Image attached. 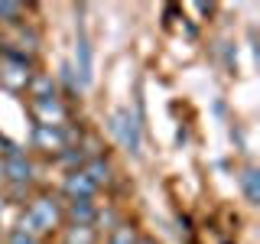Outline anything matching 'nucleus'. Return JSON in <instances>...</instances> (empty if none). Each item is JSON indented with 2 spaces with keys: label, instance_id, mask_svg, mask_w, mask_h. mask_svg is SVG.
I'll return each mask as SVG.
<instances>
[{
  "label": "nucleus",
  "instance_id": "nucleus-1",
  "mask_svg": "<svg viewBox=\"0 0 260 244\" xmlns=\"http://www.w3.org/2000/svg\"><path fill=\"white\" fill-rule=\"evenodd\" d=\"M62 228V202L55 199V195H36V199L26 202V208H23V218L20 225H16V231L29 234V238L43 241L46 234L59 231Z\"/></svg>",
  "mask_w": 260,
  "mask_h": 244
},
{
  "label": "nucleus",
  "instance_id": "nucleus-2",
  "mask_svg": "<svg viewBox=\"0 0 260 244\" xmlns=\"http://www.w3.org/2000/svg\"><path fill=\"white\" fill-rule=\"evenodd\" d=\"M32 78V65L23 52H4V59H0V88H7V92H26Z\"/></svg>",
  "mask_w": 260,
  "mask_h": 244
},
{
  "label": "nucleus",
  "instance_id": "nucleus-3",
  "mask_svg": "<svg viewBox=\"0 0 260 244\" xmlns=\"http://www.w3.org/2000/svg\"><path fill=\"white\" fill-rule=\"evenodd\" d=\"M111 130H114V137L120 140V146H124L127 153H140V117H137L130 108H117L111 114Z\"/></svg>",
  "mask_w": 260,
  "mask_h": 244
},
{
  "label": "nucleus",
  "instance_id": "nucleus-4",
  "mask_svg": "<svg viewBox=\"0 0 260 244\" xmlns=\"http://www.w3.org/2000/svg\"><path fill=\"white\" fill-rule=\"evenodd\" d=\"M29 114H32V120H36V127H65L69 124V108H65V101L59 95L29 101Z\"/></svg>",
  "mask_w": 260,
  "mask_h": 244
},
{
  "label": "nucleus",
  "instance_id": "nucleus-5",
  "mask_svg": "<svg viewBox=\"0 0 260 244\" xmlns=\"http://www.w3.org/2000/svg\"><path fill=\"white\" fill-rule=\"evenodd\" d=\"M69 146H72V143H69L65 127H32V150L59 157V153L69 150Z\"/></svg>",
  "mask_w": 260,
  "mask_h": 244
},
{
  "label": "nucleus",
  "instance_id": "nucleus-6",
  "mask_svg": "<svg viewBox=\"0 0 260 244\" xmlns=\"http://www.w3.org/2000/svg\"><path fill=\"white\" fill-rule=\"evenodd\" d=\"M98 205L91 199H65L62 202V225H91L94 228Z\"/></svg>",
  "mask_w": 260,
  "mask_h": 244
},
{
  "label": "nucleus",
  "instance_id": "nucleus-7",
  "mask_svg": "<svg viewBox=\"0 0 260 244\" xmlns=\"http://www.w3.org/2000/svg\"><path fill=\"white\" fill-rule=\"evenodd\" d=\"M32 173H36V166H32V160L23 150L7 153V157H4V179L26 186V182H32Z\"/></svg>",
  "mask_w": 260,
  "mask_h": 244
},
{
  "label": "nucleus",
  "instance_id": "nucleus-8",
  "mask_svg": "<svg viewBox=\"0 0 260 244\" xmlns=\"http://www.w3.org/2000/svg\"><path fill=\"white\" fill-rule=\"evenodd\" d=\"M98 186L88 179L81 169H69V176L62 179V195L65 199H94Z\"/></svg>",
  "mask_w": 260,
  "mask_h": 244
},
{
  "label": "nucleus",
  "instance_id": "nucleus-9",
  "mask_svg": "<svg viewBox=\"0 0 260 244\" xmlns=\"http://www.w3.org/2000/svg\"><path fill=\"white\" fill-rule=\"evenodd\" d=\"M101 234L91 225H65L62 228V244H98Z\"/></svg>",
  "mask_w": 260,
  "mask_h": 244
},
{
  "label": "nucleus",
  "instance_id": "nucleus-10",
  "mask_svg": "<svg viewBox=\"0 0 260 244\" xmlns=\"http://www.w3.org/2000/svg\"><path fill=\"white\" fill-rule=\"evenodd\" d=\"M26 95H29V101H36V98H55L59 95V85H55V78L36 75V72H32V78L26 85Z\"/></svg>",
  "mask_w": 260,
  "mask_h": 244
},
{
  "label": "nucleus",
  "instance_id": "nucleus-11",
  "mask_svg": "<svg viewBox=\"0 0 260 244\" xmlns=\"http://www.w3.org/2000/svg\"><path fill=\"white\" fill-rule=\"evenodd\" d=\"M75 62H78L81 85H88V81H91V49H88L85 33H78V43H75Z\"/></svg>",
  "mask_w": 260,
  "mask_h": 244
},
{
  "label": "nucleus",
  "instance_id": "nucleus-12",
  "mask_svg": "<svg viewBox=\"0 0 260 244\" xmlns=\"http://www.w3.org/2000/svg\"><path fill=\"white\" fill-rule=\"evenodd\" d=\"M241 192H244V199H247L250 205H257V202H260V176H257V166H244V173H241Z\"/></svg>",
  "mask_w": 260,
  "mask_h": 244
},
{
  "label": "nucleus",
  "instance_id": "nucleus-13",
  "mask_svg": "<svg viewBox=\"0 0 260 244\" xmlns=\"http://www.w3.org/2000/svg\"><path fill=\"white\" fill-rule=\"evenodd\" d=\"M108 244H140V234H137V228L120 222L114 231H108Z\"/></svg>",
  "mask_w": 260,
  "mask_h": 244
},
{
  "label": "nucleus",
  "instance_id": "nucleus-14",
  "mask_svg": "<svg viewBox=\"0 0 260 244\" xmlns=\"http://www.w3.org/2000/svg\"><path fill=\"white\" fill-rule=\"evenodd\" d=\"M20 20H23V4L4 0V4H0V23H20Z\"/></svg>",
  "mask_w": 260,
  "mask_h": 244
},
{
  "label": "nucleus",
  "instance_id": "nucleus-15",
  "mask_svg": "<svg viewBox=\"0 0 260 244\" xmlns=\"http://www.w3.org/2000/svg\"><path fill=\"white\" fill-rule=\"evenodd\" d=\"M4 244H43V241H36V238H29V234H23V231H16V228H13V231L7 234Z\"/></svg>",
  "mask_w": 260,
  "mask_h": 244
},
{
  "label": "nucleus",
  "instance_id": "nucleus-16",
  "mask_svg": "<svg viewBox=\"0 0 260 244\" xmlns=\"http://www.w3.org/2000/svg\"><path fill=\"white\" fill-rule=\"evenodd\" d=\"M0 244H4V225H0Z\"/></svg>",
  "mask_w": 260,
  "mask_h": 244
}]
</instances>
